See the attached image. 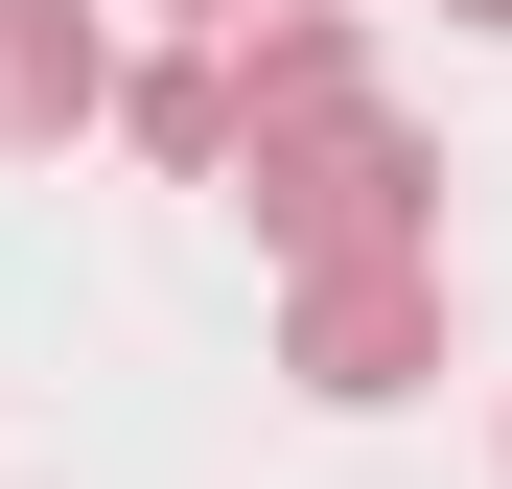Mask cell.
<instances>
[{
    "mask_svg": "<svg viewBox=\"0 0 512 489\" xmlns=\"http://www.w3.org/2000/svg\"><path fill=\"white\" fill-rule=\"evenodd\" d=\"M210 70H233V140L373 117V24H350V0H256V24H210Z\"/></svg>",
    "mask_w": 512,
    "mask_h": 489,
    "instance_id": "cell-3",
    "label": "cell"
},
{
    "mask_svg": "<svg viewBox=\"0 0 512 489\" xmlns=\"http://www.w3.org/2000/svg\"><path fill=\"white\" fill-rule=\"evenodd\" d=\"M233 187H256V233H280V280L303 257H443V140H419L396 94L373 117H303V140H233Z\"/></svg>",
    "mask_w": 512,
    "mask_h": 489,
    "instance_id": "cell-1",
    "label": "cell"
},
{
    "mask_svg": "<svg viewBox=\"0 0 512 489\" xmlns=\"http://www.w3.org/2000/svg\"><path fill=\"white\" fill-rule=\"evenodd\" d=\"M94 117H117V24L94 0H0V163H47Z\"/></svg>",
    "mask_w": 512,
    "mask_h": 489,
    "instance_id": "cell-4",
    "label": "cell"
},
{
    "mask_svg": "<svg viewBox=\"0 0 512 489\" xmlns=\"http://www.w3.org/2000/svg\"><path fill=\"white\" fill-rule=\"evenodd\" d=\"M163 24H187V47H210V24H256V0H163Z\"/></svg>",
    "mask_w": 512,
    "mask_h": 489,
    "instance_id": "cell-6",
    "label": "cell"
},
{
    "mask_svg": "<svg viewBox=\"0 0 512 489\" xmlns=\"http://www.w3.org/2000/svg\"><path fill=\"white\" fill-rule=\"evenodd\" d=\"M280 373L326 420H396V396L443 373V257H303L280 280Z\"/></svg>",
    "mask_w": 512,
    "mask_h": 489,
    "instance_id": "cell-2",
    "label": "cell"
},
{
    "mask_svg": "<svg viewBox=\"0 0 512 489\" xmlns=\"http://www.w3.org/2000/svg\"><path fill=\"white\" fill-rule=\"evenodd\" d=\"M443 24H489V47H512V0H443Z\"/></svg>",
    "mask_w": 512,
    "mask_h": 489,
    "instance_id": "cell-7",
    "label": "cell"
},
{
    "mask_svg": "<svg viewBox=\"0 0 512 489\" xmlns=\"http://www.w3.org/2000/svg\"><path fill=\"white\" fill-rule=\"evenodd\" d=\"M94 140H140V163H187V187H233V70L210 47H117V117Z\"/></svg>",
    "mask_w": 512,
    "mask_h": 489,
    "instance_id": "cell-5",
    "label": "cell"
}]
</instances>
